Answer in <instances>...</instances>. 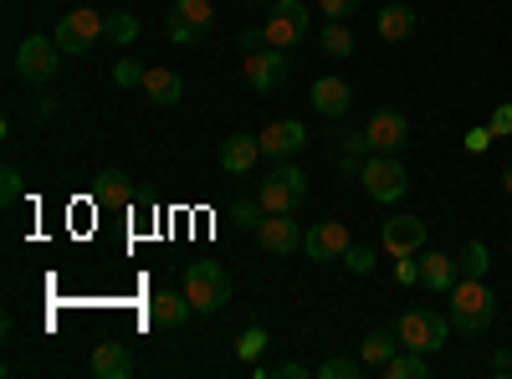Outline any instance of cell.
Returning a JSON list of instances; mask_svg holds the SVG:
<instances>
[{
	"label": "cell",
	"mask_w": 512,
	"mask_h": 379,
	"mask_svg": "<svg viewBox=\"0 0 512 379\" xmlns=\"http://www.w3.org/2000/svg\"><path fill=\"white\" fill-rule=\"evenodd\" d=\"M487 129H492V139H507V134H512V103H497V108H492Z\"/></svg>",
	"instance_id": "obj_36"
},
{
	"label": "cell",
	"mask_w": 512,
	"mask_h": 379,
	"mask_svg": "<svg viewBox=\"0 0 512 379\" xmlns=\"http://www.w3.org/2000/svg\"><path fill=\"white\" fill-rule=\"evenodd\" d=\"M456 262H461V277H487V267H492V251H487V241H466Z\"/></svg>",
	"instance_id": "obj_26"
},
{
	"label": "cell",
	"mask_w": 512,
	"mask_h": 379,
	"mask_svg": "<svg viewBox=\"0 0 512 379\" xmlns=\"http://www.w3.org/2000/svg\"><path fill=\"white\" fill-rule=\"evenodd\" d=\"M246 6H267V0H246Z\"/></svg>",
	"instance_id": "obj_44"
},
{
	"label": "cell",
	"mask_w": 512,
	"mask_h": 379,
	"mask_svg": "<svg viewBox=\"0 0 512 379\" xmlns=\"http://www.w3.org/2000/svg\"><path fill=\"white\" fill-rule=\"evenodd\" d=\"M236 41H241V52H262V47H267V31H262V26H246Z\"/></svg>",
	"instance_id": "obj_40"
},
{
	"label": "cell",
	"mask_w": 512,
	"mask_h": 379,
	"mask_svg": "<svg viewBox=\"0 0 512 379\" xmlns=\"http://www.w3.org/2000/svg\"><path fill=\"white\" fill-rule=\"evenodd\" d=\"M62 47H57V36H26L21 47H16V77L31 82V88H47V82L57 77L62 67Z\"/></svg>",
	"instance_id": "obj_6"
},
{
	"label": "cell",
	"mask_w": 512,
	"mask_h": 379,
	"mask_svg": "<svg viewBox=\"0 0 512 379\" xmlns=\"http://www.w3.org/2000/svg\"><path fill=\"white\" fill-rule=\"evenodd\" d=\"M256 200H262L267 216H292V210L308 200V170H297L292 159H277L272 175L256 185Z\"/></svg>",
	"instance_id": "obj_2"
},
{
	"label": "cell",
	"mask_w": 512,
	"mask_h": 379,
	"mask_svg": "<svg viewBox=\"0 0 512 379\" xmlns=\"http://www.w3.org/2000/svg\"><path fill=\"white\" fill-rule=\"evenodd\" d=\"M267 344H272V339H267V328H262V323H251L241 339H236V359H241V364H256Z\"/></svg>",
	"instance_id": "obj_27"
},
{
	"label": "cell",
	"mask_w": 512,
	"mask_h": 379,
	"mask_svg": "<svg viewBox=\"0 0 512 379\" xmlns=\"http://www.w3.org/2000/svg\"><path fill=\"white\" fill-rule=\"evenodd\" d=\"M461 282V262L446 257V251H420V287L431 292H451Z\"/></svg>",
	"instance_id": "obj_16"
},
{
	"label": "cell",
	"mask_w": 512,
	"mask_h": 379,
	"mask_svg": "<svg viewBox=\"0 0 512 379\" xmlns=\"http://www.w3.org/2000/svg\"><path fill=\"white\" fill-rule=\"evenodd\" d=\"M379 246L390 251V257H420V251H425V221H420V216H395V221H384Z\"/></svg>",
	"instance_id": "obj_12"
},
{
	"label": "cell",
	"mask_w": 512,
	"mask_h": 379,
	"mask_svg": "<svg viewBox=\"0 0 512 379\" xmlns=\"http://www.w3.org/2000/svg\"><path fill=\"white\" fill-rule=\"evenodd\" d=\"M231 221H236L241 231H251V236H256V226L267 221V210H262V200H236V210H231Z\"/></svg>",
	"instance_id": "obj_31"
},
{
	"label": "cell",
	"mask_w": 512,
	"mask_h": 379,
	"mask_svg": "<svg viewBox=\"0 0 512 379\" xmlns=\"http://www.w3.org/2000/svg\"><path fill=\"white\" fill-rule=\"evenodd\" d=\"M384 379H431V354H415V349H400L390 364L379 369Z\"/></svg>",
	"instance_id": "obj_24"
},
{
	"label": "cell",
	"mask_w": 512,
	"mask_h": 379,
	"mask_svg": "<svg viewBox=\"0 0 512 379\" xmlns=\"http://www.w3.org/2000/svg\"><path fill=\"white\" fill-rule=\"evenodd\" d=\"M256 159H262V134H231L221 144V170L226 175H246Z\"/></svg>",
	"instance_id": "obj_17"
},
{
	"label": "cell",
	"mask_w": 512,
	"mask_h": 379,
	"mask_svg": "<svg viewBox=\"0 0 512 379\" xmlns=\"http://www.w3.org/2000/svg\"><path fill=\"white\" fill-rule=\"evenodd\" d=\"M492 374H502V379L512 374V354H507V349H497V354H492Z\"/></svg>",
	"instance_id": "obj_42"
},
{
	"label": "cell",
	"mask_w": 512,
	"mask_h": 379,
	"mask_svg": "<svg viewBox=\"0 0 512 379\" xmlns=\"http://www.w3.org/2000/svg\"><path fill=\"white\" fill-rule=\"evenodd\" d=\"M144 72H149V67H139L134 57H123V62L113 67V82H118V88H144Z\"/></svg>",
	"instance_id": "obj_32"
},
{
	"label": "cell",
	"mask_w": 512,
	"mask_h": 379,
	"mask_svg": "<svg viewBox=\"0 0 512 379\" xmlns=\"http://www.w3.org/2000/svg\"><path fill=\"white\" fill-rule=\"evenodd\" d=\"M241 77H246V88H251V93H277L282 82H287V57H282L277 47L246 52V62H241Z\"/></svg>",
	"instance_id": "obj_10"
},
{
	"label": "cell",
	"mask_w": 512,
	"mask_h": 379,
	"mask_svg": "<svg viewBox=\"0 0 512 379\" xmlns=\"http://www.w3.org/2000/svg\"><path fill=\"white\" fill-rule=\"evenodd\" d=\"M103 36H108V16H98V11H88V6H77V11H67V16L57 21V47H62L67 57L93 52Z\"/></svg>",
	"instance_id": "obj_7"
},
{
	"label": "cell",
	"mask_w": 512,
	"mask_h": 379,
	"mask_svg": "<svg viewBox=\"0 0 512 379\" xmlns=\"http://www.w3.org/2000/svg\"><path fill=\"white\" fill-rule=\"evenodd\" d=\"M175 11H180V16H185V21L200 31V36H205L210 26H216V6H210V0H180Z\"/></svg>",
	"instance_id": "obj_28"
},
{
	"label": "cell",
	"mask_w": 512,
	"mask_h": 379,
	"mask_svg": "<svg viewBox=\"0 0 512 379\" xmlns=\"http://www.w3.org/2000/svg\"><path fill=\"white\" fill-rule=\"evenodd\" d=\"M262 31H267V47L292 52L297 41L308 36V6L303 0H277V6L267 11V21H262Z\"/></svg>",
	"instance_id": "obj_8"
},
{
	"label": "cell",
	"mask_w": 512,
	"mask_h": 379,
	"mask_svg": "<svg viewBox=\"0 0 512 379\" xmlns=\"http://www.w3.org/2000/svg\"><path fill=\"white\" fill-rule=\"evenodd\" d=\"M344 267L359 272V277H369V272H374V251H369V246H349V251H344Z\"/></svg>",
	"instance_id": "obj_35"
},
{
	"label": "cell",
	"mask_w": 512,
	"mask_h": 379,
	"mask_svg": "<svg viewBox=\"0 0 512 379\" xmlns=\"http://www.w3.org/2000/svg\"><path fill=\"white\" fill-rule=\"evenodd\" d=\"M144 98H154L159 108H175V103L185 98L180 72H169V67H149V72H144Z\"/></svg>",
	"instance_id": "obj_19"
},
{
	"label": "cell",
	"mask_w": 512,
	"mask_h": 379,
	"mask_svg": "<svg viewBox=\"0 0 512 379\" xmlns=\"http://www.w3.org/2000/svg\"><path fill=\"white\" fill-rule=\"evenodd\" d=\"M308 103L318 108V118H344V113L354 108V88H349L344 77H318L313 93H308Z\"/></svg>",
	"instance_id": "obj_14"
},
{
	"label": "cell",
	"mask_w": 512,
	"mask_h": 379,
	"mask_svg": "<svg viewBox=\"0 0 512 379\" xmlns=\"http://www.w3.org/2000/svg\"><path fill=\"white\" fill-rule=\"evenodd\" d=\"M502 190L512 195V164H507V170H502Z\"/></svg>",
	"instance_id": "obj_43"
},
{
	"label": "cell",
	"mask_w": 512,
	"mask_h": 379,
	"mask_svg": "<svg viewBox=\"0 0 512 379\" xmlns=\"http://www.w3.org/2000/svg\"><path fill=\"white\" fill-rule=\"evenodd\" d=\"M364 139L374 154H400L410 144V118L400 108H374L369 123H364Z\"/></svg>",
	"instance_id": "obj_9"
},
{
	"label": "cell",
	"mask_w": 512,
	"mask_h": 379,
	"mask_svg": "<svg viewBox=\"0 0 512 379\" xmlns=\"http://www.w3.org/2000/svg\"><path fill=\"white\" fill-rule=\"evenodd\" d=\"M185 298L195 313H221L231 303V272L221 262H190L185 267Z\"/></svg>",
	"instance_id": "obj_3"
},
{
	"label": "cell",
	"mask_w": 512,
	"mask_h": 379,
	"mask_svg": "<svg viewBox=\"0 0 512 379\" xmlns=\"http://www.w3.org/2000/svg\"><path fill=\"white\" fill-rule=\"evenodd\" d=\"M21 170H16V164H6V170H0V200H6V205H16L21 200Z\"/></svg>",
	"instance_id": "obj_34"
},
{
	"label": "cell",
	"mask_w": 512,
	"mask_h": 379,
	"mask_svg": "<svg viewBox=\"0 0 512 379\" xmlns=\"http://www.w3.org/2000/svg\"><path fill=\"white\" fill-rule=\"evenodd\" d=\"M190 313H195V303L185 298V292H154V303H149V323L154 328H185Z\"/></svg>",
	"instance_id": "obj_18"
},
{
	"label": "cell",
	"mask_w": 512,
	"mask_h": 379,
	"mask_svg": "<svg viewBox=\"0 0 512 379\" xmlns=\"http://www.w3.org/2000/svg\"><path fill=\"white\" fill-rule=\"evenodd\" d=\"M349 246H354V236H349L344 221H318V226L303 236V251H308L313 262H344Z\"/></svg>",
	"instance_id": "obj_11"
},
{
	"label": "cell",
	"mask_w": 512,
	"mask_h": 379,
	"mask_svg": "<svg viewBox=\"0 0 512 379\" xmlns=\"http://www.w3.org/2000/svg\"><path fill=\"white\" fill-rule=\"evenodd\" d=\"M88 369H93L98 379H128V374H134V359H128L123 344H98L93 359H88Z\"/></svg>",
	"instance_id": "obj_22"
},
{
	"label": "cell",
	"mask_w": 512,
	"mask_h": 379,
	"mask_svg": "<svg viewBox=\"0 0 512 379\" xmlns=\"http://www.w3.org/2000/svg\"><path fill=\"white\" fill-rule=\"evenodd\" d=\"M93 200H98L103 210H123V205H134V190H128V175H123V170H103V175L93 180Z\"/></svg>",
	"instance_id": "obj_21"
},
{
	"label": "cell",
	"mask_w": 512,
	"mask_h": 379,
	"mask_svg": "<svg viewBox=\"0 0 512 379\" xmlns=\"http://www.w3.org/2000/svg\"><path fill=\"white\" fill-rule=\"evenodd\" d=\"M256 246L272 251V257H287V251L303 246V231H297L292 216H267L262 226H256Z\"/></svg>",
	"instance_id": "obj_15"
},
{
	"label": "cell",
	"mask_w": 512,
	"mask_h": 379,
	"mask_svg": "<svg viewBox=\"0 0 512 379\" xmlns=\"http://www.w3.org/2000/svg\"><path fill=\"white\" fill-rule=\"evenodd\" d=\"M313 374L318 379H359L364 374V359H323Z\"/></svg>",
	"instance_id": "obj_30"
},
{
	"label": "cell",
	"mask_w": 512,
	"mask_h": 379,
	"mask_svg": "<svg viewBox=\"0 0 512 379\" xmlns=\"http://www.w3.org/2000/svg\"><path fill=\"white\" fill-rule=\"evenodd\" d=\"M374 26H379L384 41H410V36H415V11L405 6V0H395V6H384V11H379Z\"/></svg>",
	"instance_id": "obj_23"
},
{
	"label": "cell",
	"mask_w": 512,
	"mask_h": 379,
	"mask_svg": "<svg viewBox=\"0 0 512 379\" xmlns=\"http://www.w3.org/2000/svg\"><path fill=\"white\" fill-rule=\"evenodd\" d=\"M318 47H323L328 57H354V31H349V21H328V26L318 31Z\"/></svg>",
	"instance_id": "obj_25"
},
{
	"label": "cell",
	"mask_w": 512,
	"mask_h": 379,
	"mask_svg": "<svg viewBox=\"0 0 512 379\" xmlns=\"http://www.w3.org/2000/svg\"><path fill=\"white\" fill-rule=\"evenodd\" d=\"M303 149H308V123L303 118H277L262 129V154H272V159H292Z\"/></svg>",
	"instance_id": "obj_13"
},
{
	"label": "cell",
	"mask_w": 512,
	"mask_h": 379,
	"mask_svg": "<svg viewBox=\"0 0 512 379\" xmlns=\"http://www.w3.org/2000/svg\"><path fill=\"white\" fill-rule=\"evenodd\" d=\"M108 36L118 41V47H134V41H139V16L113 11V16H108Z\"/></svg>",
	"instance_id": "obj_29"
},
{
	"label": "cell",
	"mask_w": 512,
	"mask_h": 379,
	"mask_svg": "<svg viewBox=\"0 0 512 379\" xmlns=\"http://www.w3.org/2000/svg\"><path fill=\"white\" fill-rule=\"evenodd\" d=\"M338 144H344V154H349V159H364V154H374L364 134H338Z\"/></svg>",
	"instance_id": "obj_39"
},
{
	"label": "cell",
	"mask_w": 512,
	"mask_h": 379,
	"mask_svg": "<svg viewBox=\"0 0 512 379\" xmlns=\"http://www.w3.org/2000/svg\"><path fill=\"white\" fill-rule=\"evenodd\" d=\"M395 282L400 287H420V262L415 257H395Z\"/></svg>",
	"instance_id": "obj_38"
},
{
	"label": "cell",
	"mask_w": 512,
	"mask_h": 379,
	"mask_svg": "<svg viewBox=\"0 0 512 379\" xmlns=\"http://www.w3.org/2000/svg\"><path fill=\"white\" fill-rule=\"evenodd\" d=\"M395 333H400V349H415V354H441V349H446V339H451V318H441L436 308H410V313H400Z\"/></svg>",
	"instance_id": "obj_4"
},
{
	"label": "cell",
	"mask_w": 512,
	"mask_h": 379,
	"mask_svg": "<svg viewBox=\"0 0 512 379\" xmlns=\"http://www.w3.org/2000/svg\"><path fill=\"white\" fill-rule=\"evenodd\" d=\"M359 6H364V0H318V11L328 21H349V16H359Z\"/></svg>",
	"instance_id": "obj_33"
},
{
	"label": "cell",
	"mask_w": 512,
	"mask_h": 379,
	"mask_svg": "<svg viewBox=\"0 0 512 379\" xmlns=\"http://www.w3.org/2000/svg\"><path fill=\"white\" fill-rule=\"evenodd\" d=\"M461 144H466V154H487V144H492V129L482 123V129H472V134H466Z\"/></svg>",
	"instance_id": "obj_41"
},
{
	"label": "cell",
	"mask_w": 512,
	"mask_h": 379,
	"mask_svg": "<svg viewBox=\"0 0 512 379\" xmlns=\"http://www.w3.org/2000/svg\"><path fill=\"white\" fill-rule=\"evenodd\" d=\"M195 36H200V31H195L180 11H169V41H175V47H185V41H195Z\"/></svg>",
	"instance_id": "obj_37"
},
{
	"label": "cell",
	"mask_w": 512,
	"mask_h": 379,
	"mask_svg": "<svg viewBox=\"0 0 512 379\" xmlns=\"http://www.w3.org/2000/svg\"><path fill=\"white\" fill-rule=\"evenodd\" d=\"M359 185H364V195H369V200L395 205V200H405L410 175H405L400 154H369V159H364V170H359Z\"/></svg>",
	"instance_id": "obj_5"
},
{
	"label": "cell",
	"mask_w": 512,
	"mask_h": 379,
	"mask_svg": "<svg viewBox=\"0 0 512 379\" xmlns=\"http://www.w3.org/2000/svg\"><path fill=\"white\" fill-rule=\"evenodd\" d=\"M395 354H400V333H395V328H374L369 339L359 344V359H364V369H374V374L390 364Z\"/></svg>",
	"instance_id": "obj_20"
},
{
	"label": "cell",
	"mask_w": 512,
	"mask_h": 379,
	"mask_svg": "<svg viewBox=\"0 0 512 379\" xmlns=\"http://www.w3.org/2000/svg\"><path fill=\"white\" fill-rule=\"evenodd\" d=\"M446 298H451V328H456V333H466V339H482V333L492 328L497 298H492V287H487L482 277H461Z\"/></svg>",
	"instance_id": "obj_1"
}]
</instances>
